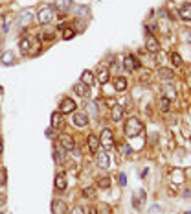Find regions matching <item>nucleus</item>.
Listing matches in <instances>:
<instances>
[{
    "label": "nucleus",
    "instance_id": "nucleus-1",
    "mask_svg": "<svg viewBox=\"0 0 191 214\" xmlns=\"http://www.w3.org/2000/svg\"><path fill=\"white\" fill-rule=\"evenodd\" d=\"M143 131V124L138 120V118H129L125 122V135L127 137H136Z\"/></svg>",
    "mask_w": 191,
    "mask_h": 214
},
{
    "label": "nucleus",
    "instance_id": "nucleus-2",
    "mask_svg": "<svg viewBox=\"0 0 191 214\" xmlns=\"http://www.w3.org/2000/svg\"><path fill=\"white\" fill-rule=\"evenodd\" d=\"M55 19V11H53V8H41L39 9V13H37V22L39 24H50Z\"/></svg>",
    "mask_w": 191,
    "mask_h": 214
},
{
    "label": "nucleus",
    "instance_id": "nucleus-3",
    "mask_svg": "<svg viewBox=\"0 0 191 214\" xmlns=\"http://www.w3.org/2000/svg\"><path fill=\"white\" fill-rule=\"evenodd\" d=\"M99 142L103 144L105 150H112L114 148V135L110 129H103L101 131V137H99Z\"/></svg>",
    "mask_w": 191,
    "mask_h": 214
},
{
    "label": "nucleus",
    "instance_id": "nucleus-4",
    "mask_svg": "<svg viewBox=\"0 0 191 214\" xmlns=\"http://www.w3.org/2000/svg\"><path fill=\"white\" fill-rule=\"evenodd\" d=\"M59 146H61L64 151H72L74 148H75L74 137H72V135H68V133H63V135L59 137Z\"/></svg>",
    "mask_w": 191,
    "mask_h": 214
},
{
    "label": "nucleus",
    "instance_id": "nucleus-5",
    "mask_svg": "<svg viewBox=\"0 0 191 214\" xmlns=\"http://www.w3.org/2000/svg\"><path fill=\"white\" fill-rule=\"evenodd\" d=\"M72 122H74V126H77V127H85L88 124V114L85 111H74Z\"/></svg>",
    "mask_w": 191,
    "mask_h": 214
},
{
    "label": "nucleus",
    "instance_id": "nucleus-6",
    "mask_svg": "<svg viewBox=\"0 0 191 214\" xmlns=\"http://www.w3.org/2000/svg\"><path fill=\"white\" fill-rule=\"evenodd\" d=\"M123 65H125V70H129V72H134L136 68H140V63H138V59L134 57V56H125L123 59Z\"/></svg>",
    "mask_w": 191,
    "mask_h": 214
},
{
    "label": "nucleus",
    "instance_id": "nucleus-7",
    "mask_svg": "<svg viewBox=\"0 0 191 214\" xmlns=\"http://www.w3.org/2000/svg\"><path fill=\"white\" fill-rule=\"evenodd\" d=\"M59 107H61L59 111H61L63 114H68V113H74L77 105H75V102L72 100V98H64V100L61 102V105H59Z\"/></svg>",
    "mask_w": 191,
    "mask_h": 214
},
{
    "label": "nucleus",
    "instance_id": "nucleus-8",
    "mask_svg": "<svg viewBox=\"0 0 191 214\" xmlns=\"http://www.w3.org/2000/svg\"><path fill=\"white\" fill-rule=\"evenodd\" d=\"M53 8L57 9V11H61V13H68L70 9L74 8V2L72 0H55Z\"/></svg>",
    "mask_w": 191,
    "mask_h": 214
},
{
    "label": "nucleus",
    "instance_id": "nucleus-9",
    "mask_svg": "<svg viewBox=\"0 0 191 214\" xmlns=\"http://www.w3.org/2000/svg\"><path fill=\"white\" fill-rule=\"evenodd\" d=\"M31 19H33V9H24V11L18 15L17 24L18 26H28V24L31 22Z\"/></svg>",
    "mask_w": 191,
    "mask_h": 214
},
{
    "label": "nucleus",
    "instance_id": "nucleus-10",
    "mask_svg": "<svg viewBox=\"0 0 191 214\" xmlns=\"http://www.w3.org/2000/svg\"><path fill=\"white\" fill-rule=\"evenodd\" d=\"M52 211H53V214H66V212H68L66 201H61V200L52 201Z\"/></svg>",
    "mask_w": 191,
    "mask_h": 214
},
{
    "label": "nucleus",
    "instance_id": "nucleus-11",
    "mask_svg": "<svg viewBox=\"0 0 191 214\" xmlns=\"http://www.w3.org/2000/svg\"><path fill=\"white\" fill-rule=\"evenodd\" d=\"M145 48H147V52H151V54H156L160 50V43L153 35H147V39H145Z\"/></svg>",
    "mask_w": 191,
    "mask_h": 214
},
{
    "label": "nucleus",
    "instance_id": "nucleus-12",
    "mask_svg": "<svg viewBox=\"0 0 191 214\" xmlns=\"http://www.w3.org/2000/svg\"><path fill=\"white\" fill-rule=\"evenodd\" d=\"M74 92L77 94V96H81V98H88L90 96V89H88V85H85L83 81H79V83L74 85Z\"/></svg>",
    "mask_w": 191,
    "mask_h": 214
},
{
    "label": "nucleus",
    "instance_id": "nucleus-13",
    "mask_svg": "<svg viewBox=\"0 0 191 214\" xmlns=\"http://www.w3.org/2000/svg\"><path fill=\"white\" fill-rule=\"evenodd\" d=\"M98 166L103 168V170L110 168V157L107 151H98Z\"/></svg>",
    "mask_w": 191,
    "mask_h": 214
},
{
    "label": "nucleus",
    "instance_id": "nucleus-14",
    "mask_svg": "<svg viewBox=\"0 0 191 214\" xmlns=\"http://www.w3.org/2000/svg\"><path fill=\"white\" fill-rule=\"evenodd\" d=\"M178 13H180V19H182V21L189 22V21H191V4H189V2L182 4L180 9H178Z\"/></svg>",
    "mask_w": 191,
    "mask_h": 214
},
{
    "label": "nucleus",
    "instance_id": "nucleus-15",
    "mask_svg": "<svg viewBox=\"0 0 191 214\" xmlns=\"http://www.w3.org/2000/svg\"><path fill=\"white\" fill-rule=\"evenodd\" d=\"M64 124V114L61 113V111H55V113H52V127H55V129H59Z\"/></svg>",
    "mask_w": 191,
    "mask_h": 214
},
{
    "label": "nucleus",
    "instance_id": "nucleus-16",
    "mask_svg": "<svg viewBox=\"0 0 191 214\" xmlns=\"http://www.w3.org/2000/svg\"><path fill=\"white\" fill-rule=\"evenodd\" d=\"M66 175H64V173H57V175H55V188H57V190H66Z\"/></svg>",
    "mask_w": 191,
    "mask_h": 214
},
{
    "label": "nucleus",
    "instance_id": "nucleus-17",
    "mask_svg": "<svg viewBox=\"0 0 191 214\" xmlns=\"http://www.w3.org/2000/svg\"><path fill=\"white\" fill-rule=\"evenodd\" d=\"M158 78L164 79V81H171V79L175 78V74L171 72L169 68H164V67H162V68H158Z\"/></svg>",
    "mask_w": 191,
    "mask_h": 214
},
{
    "label": "nucleus",
    "instance_id": "nucleus-18",
    "mask_svg": "<svg viewBox=\"0 0 191 214\" xmlns=\"http://www.w3.org/2000/svg\"><path fill=\"white\" fill-rule=\"evenodd\" d=\"M114 89H116L118 92H123L125 89H127V79L121 78V76H118L116 79H114Z\"/></svg>",
    "mask_w": 191,
    "mask_h": 214
},
{
    "label": "nucleus",
    "instance_id": "nucleus-19",
    "mask_svg": "<svg viewBox=\"0 0 191 214\" xmlns=\"http://www.w3.org/2000/svg\"><path fill=\"white\" fill-rule=\"evenodd\" d=\"M18 46H20V52L24 54V56H28V54H29V50H31V41H29L28 37H24V39H20Z\"/></svg>",
    "mask_w": 191,
    "mask_h": 214
},
{
    "label": "nucleus",
    "instance_id": "nucleus-20",
    "mask_svg": "<svg viewBox=\"0 0 191 214\" xmlns=\"http://www.w3.org/2000/svg\"><path fill=\"white\" fill-rule=\"evenodd\" d=\"M110 114H112V120L114 122H119L123 118V107L121 105H114L112 111H110Z\"/></svg>",
    "mask_w": 191,
    "mask_h": 214
},
{
    "label": "nucleus",
    "instance_id": "nucleus-21",
    "mask_svg": "<svg viewBox=\"0 0 191 214\" xmlns=\"http://www.w3.org/2000/svg\"><path fill=\"white\" fill-rule=\"evenodd\" d=\"M88 148H90V151H92V153H96V151H98V148H99V138L96 137L94 133H92V135H88Z\"/></svg>",
    "mask_w": 191,
    "mask_h": 214
},
{
    "label": "nucleus",
    "instance_id": "nucleus-22",
    "mask_svg": "<svg viewBox=\"0 0 191 214\" xmlns=\"http://www.w3.org/2000/svg\"><path fill=\"white\" fill-rule=\"evenodd\" d=\"M171 177H173V183H175V185H178V183L184 181V172L180 170V168H175V170L171 172Z\"/></svg>",
    "mask_w": 191,
    "mask_h": 214
},
{
    "label": "nucleus",
    "instance_id": "nucleus-23",
    "mask_svg": "<svg viewBox=\"0 0 191 214\" xmlns=\"http://www.w3.org/2000/svg\"><path fill=\"white\" fill-rule=\"evenodd\" d=\"M81 81L85 83V85H92V83L96 81V78H94V74L90 72V70H85V72H83V78H81Z\"/></svg>",
    "mask_w": 191,
    "mask_h": 214
},
{
    "label": "nucleus",
    "instance_id": "nucleus-24",
    "mask_svg": "<svg viewBox=\"0 0 191 214\" xmlns=\"http://www.w3.org/2000/svg\"><path fill=\"white\" fill-rule=\"evenodd\" d=\"M164 92H165V98H167L169 102L177 98V91H175V89L171 87V85H165V87H164Z\"/></svg>",
    "mask_w": 191,
    "mask_h": 214
},
{
    "label": "nucleus",
    "instance_id": "nucleus-25",
    "mask_svg": "<svg viewBox=\"0 0 191 214\" xmlns=\"http://www.w3.org/2000/svg\"><path fill=\"white\" fill-rule=\"evenodd\" d=\"M98 81L101 83V85H105V83L108 81V70H107V68H101V70H99V74H98Z\"/></svg>",
    "mask_w": 191,
    "mask_h": 214
},
{
    "label": "nucleus",
    "instance_id": "nucleus-26",
    "mask_svg": "<svg viewBox=\"0 0 191 214\" xmlns=\"http://www.w3.org/2000/svg\"><path fill=\"white\" fill-rule=\"evenodd\" d=\"M15 63V56H13V52H6V54H2V65H13Z\"/></svg>",
    "mask_w": 191,
    "mask_h": 214
},
{
    "label": "nucleus",
    "instance_id": "nucleus-27",
    "mask_svg": "<svg viewBox=\"0 0 191 214\" xmlns=\"http://www.w3.org/2000/svg\"><path fill=\"white\" fill-rule=\"evenodd\" d=\"M98 186H99V188H108V186H110V177H99Z\"/></svg>",
    "mask_w": 191,
    "mask_h": 214
},
{
    "label": "nucleus",
    "instance_id": "nucleus-28",
    "mask_svg": "<svg viewBox=\"0 0 191 214\" xmlns=\"http://www.w3.org/2000/svg\"><path fill=\"white\" fill-rule=\"evenodd\" d=\"M171 61H173L175 67H180V65H182V57H180V54L173 52V54H171Z\"/></svg>",
    "mask_w": 191,
    "mask_h": 214
},
{
    "label": "nucleus",
    "instance_id": "nucleus-29",
    "mask_svg": "<svg viewBox=\"0 0 191 214\" xmlns=\"http://www.w3.org/2000/svg\"><path fill=\"white\" fill-rule=\"evenodd\" d=\"M74 35H75V32H74L72 28H66V30L63 32V39H64V41H70V39H74Z\"/></svg>",
    "mask_w": 191,
    "mask_h": 214
},
{
    "label": "nucleus",
    "instance_id": "nucleus-30",
    "mask_svg": "<svg viewBox=\"0 0 191 214\" xmlns=\"http://www.w3.org/2000/svg\"><path fill=\"white\" fill-rule=\"evenodd\" d=\"M8 32V24H6V17H0V37Z\"/></svg>",
    "mask_w": 191,
    "mask_h": 214
},
{
    "label": "nucleus",
    "instance_id": "nucleus-31",
    "mask_svg": "<svg viewBox=\"0 0 191 214\" xmlns=\"http://www.w3.org/2000/svg\"><path fill=\"white\" fill-rule=\"evenodd\" d=\"M87 113L90 114V116H96V114H98V107H96V103H88V105H87Z\"/></svg>",
    "mask_w": 191,
    "mask_h": 214
},
{
    "label": "nucleus",
    "instance_id": "nucleus-32",
    "mask_svg": "<svg viewBox=\"0 0 191 214\" xmlns=\"http://www.w3.org/2000/svg\"><path fill=\"white\" fill-rule=\"evenodd\" d=\"M8 181V172L4 170V168H0V186H4Z\"/></svg>",
    "mask_w": 191,
    "mask_h": 214
},
{
    "label": "nucleus",
    "instance_id": "nucleus-33",
    "mask_svg": "<svg viewBox=\"0 0 191 214\" xmlns=\"http://www.w3.org/2000/svg\"><path fill=\"white\" fill-rule=\"evenodd\" d=\"M169 103H171V102H169V100H167V98H165V96H164V98H162V100H160V109H162V111L165 113V111H167V109H169Z\"/></svg>",
    "mask_w": 191,
    "mask_h": 214
},
{
    "label": "nucleus",
    "instance_id": "nucleus-34",
    "mask_svg": "<svg viewBox=\"0 0 191 214\" xmlns=\"http://www.w3.org/2000/svg\"><path fill=\"white\" fill-rule=\"evenodd\" d=\"M39 50H41V43H35L31 44V50H29L28 56H35V54H39Z\"/></svg>",
    "mask_w": 191,
    "mask_h": 214
},
{
    "label": "nucleus",
    "instance_id": "nucleus-35",
    "mask_svg": "<svg viewBox=\"0 0 191 214\" xmlns=\"http://www.w3.org/2000/svg\"><path fill=\"white\" fill-rule=\"evenodd\" d=\"M149 81H151V72L142 70V83H149Z\"/></svg>",
    "mask_w": 191,
    "mask_h": 214
},
{
    "label": "nucleus",
    "instance_id": "nucleus-36",
    "mask_svg": "<svg viewBox=\"0 0 191 214\" xmlns=\"http://www.w3.org/2000/svg\"><path fill=\"white\" fill-rule=\"evenodd\" d=\"M53 37H55V35H53L52 32H44L42 35H41V39H42V41H53Z\"/></svg>",
    "mask_w": 191,
    "mask_h": 214
},
{
    "label": "nucleus",
    "instance_id": "nucleus-37",
    "mask_svg": "<svg viewBox=\"0 0 191 214\" xmlns=\"http://www.w3.org/2000/svg\"><path fill=\"white\" fill-rule=\"evenodd\" d=\"M149 214H162V207H160V205H153L151 211H149Z\"/></svg>",
    "mask_w": 191,
    "mask_h": 214
},
{
    "label": "nucleus",
    "instance_id": "nucleus-38",
    "mask_svg": "<svg viewBox=\"0 0 191 214\" xmlns=\"http://www.w3.org/2000/svg\"><path fill=\"white\" fill-rule=\"evenodd\" d=\"M6 203H8V196H6V194H2V192H0V207H4Z\"/></svg>",
    "mask_w": 191,
    "mask_h": 214
},
{
    "label": "nucleus",
    "instance_id": "nucleus-39",
    "mask_svg": "<svg viewBox=\"0 0 191 214\" xmlns=\"http://www.w3.org/2000/svg\"><path fill=\"white\" fill-rule=\"evenodd\" d=\"M119 185L121 186L127 185V175H125V173H119Z\"/></svg>",
    "mask_w": 191,
    "mask_h": 214
},
{
    "label": "nucleus",
    "instance_id": "nucleus-40",
    "mask_svg": "<svg viewBox=\"0 0 191 214\" xmlns=\"http://www.w3.org/2000/svg\"><path fill=\"white\" fill-rule=\"evenodd\" d=\"M83 194H85V196H87V197H92L94 190H92V188H85V190H83Z\"/></svg>",
    "mask_w": 191,
    "mask_h": 214
},
{
    "label": "nucleus",
    "instance_id": "nucleus-41",
    "mask_svg": "<svg viewBox=\"0 0 191 214\" xmlns=\"http://www.w3.org/2000/svg\"><path fill=\"white\" fill-rule=\"evenodd\" d=\"M85 214H98V211L94 207H88V208H85Z\"/></svg>",
    "mask_w": 191,
    "mask_h": 214
},
{
    "label": "nucleus",
    "instance_id": "nucleus-42",
    "mask_svg": "<svg viewBox=\"0 0 191 214\" xmlns=\"http://www.w3.org/2000/svg\"><path fill=\"white\" fill-rule=\"evenodd\" d=\"M184 33H186V39H188V41L191 43V30H186Z\"/></svg>",
    "mask_w": 191,
    "mask_h": 214
},
{
    "label": "nucleus",
    "instance_id": "nucleus-43",
    "mask_svg": "<svg viewBox=\"0 0 191 214\" xmlns=\"http://www.w3.org/2000/svg\"><path fill=\"white\" fill-rule=\"evenodd\" d=\"M123 153H125V155H129V153H130V146H123Z\"/></svg>",
    "mask_w": 191,
    "mask_h": 214
},
{
    "label": "nucleus",
    "instance_id": "nucleus-44",
    "mask_svg": "<svg viewBox=\"0 0 191 214\" xmlns=\"http://www.w3.org/2000/svg\"><path fill=\"white\" fill-rule=\"evenodd\" d=\"M74 214H85V212H83V208H75V212H74Z\"/></svg>",
    "mask_w": 191,
    "mask_h": 214
},
{
    "label": "nucleus",
    "instance_id": "nucleus-45",
    "mask_svg": "<svg viewBox=\"0 0 191 214\" xmlns=\"http://www.w3.org/2000/svg\"><path fill=\"white\" fill-rule=\"evenodd\" d=\"M4 151V142H2V138H0V153Z\"/></svg>",
    "mask_w": 191,
    "mask_h": 214
},
{
    "label": "nucleus",
    "instance_id": "nucleus-46",
    "mask_svg": "<svg viewBox=\"0 0 191 214\" xmlns=\"http://www.w3.org/2000/svg\"><path fill=\"white\" fill-rule=\"evenodd\" d=\"M2 92H4V89H2V87H0V94H2Z\"/></svg>",
    "mask_w": 191,
    "mask_h": 214
},
{
    "label": "nucleus",
    "instance_id": "nucleus-47",
    "mask_svg": "<svg viewBox=\"0 0 191 214\" xmlns=\"http://www.w3.org/2000/svg\"><path fill=\"white\" fill-rule=\"evenodd\" d=\"M0 214H4V212H0Z\"/></svg>",
    "mask_w": 191,
    "mask_h": 214
}]
</instances>
